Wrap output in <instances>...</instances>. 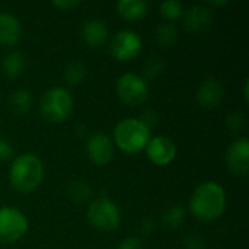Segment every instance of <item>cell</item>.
Returning <instances> with one entry per match:
<instances>
[{
  "label": "cell",
  "mask_w": 249,
  "mask_h": 249,
  "mask_svg": "<svg viewBox=\"0 0 249 249\" xmlns=\"http://www.w3.org/2000/svg\"><path fill=\"white\" fill-rule=\"evenodd\" d=\"M12 156H13L12 144L7 140L0 139V162H6V160L12 159Z\"/></svg>",
  "instance_id": "cell-25"
},
{
  "label": "cell",
  "mask_w": 249,
  "mask_h": 249,
  "mask_svg": "<svg viewBox=\"0 0 249 249\" xmlns=\"http://www.w3.org/2000/svg\"><path fill=\"white\" fill-rule=\"evenodd\" d=\"M22 34V23L15 15L9 12L0 13V45H16L20 41Z\"/></svg>",
  "instance_id": "cell-15"
},
{
  "label": "cell",
  "mask_w": 249,
  "mask_h": 249,
  "mask_svg": "<svg viewBox=\"0 0 249 249\" xmlns=\"http://www.w3.org/2000/svg\"><path fill=\"white\" fill-rule=\"evenodd\" d=\"M184 25L188 32L201 34L206 32L213 23V12L210 7L197 4L184 12Z\"/></svg>",
  "instance_id": "cell-12"
},
{
  "label": "cell",
  "mask_w": 249,
  "mask_h": 249,
  "mask_svg": "<svg viewBox=\"0 0 249 249\" xmlns=\"http://www.w3.org/2000/svg\"><path fill=\"white\" fill-rule=\"evenodd\" d=\"M86 77V66L80 61H73L70 63L63 73V79L67 85L70 86H77L80 85Z\"/></svg>",
  "instance_id": "cell-20"
},
{
  "label": "cell",
  "mask_w": 249,
  "mask_h": 249,
  "mask_svg": "<svg viewBox=\"0 0 249 249\" xmlns=\"http://www.w3.org/2000/svg\"><path fill=\"white\" fill-rule=\"evenodd\" d=\"M44 179V165L32 153L19 155L10 166V184L23 194L35 191Z\"/></svg>",
  "instance_id": "cell-2"
},
{
  "label": "cell",
  "mask_w": 249,
  "mask_h": 249,
  "mask_svg": "<svg viewBox=\"0 0 249 249\" xmlns=\"http://www.w3.org/2000/svg\"><path fill=\"white\" fill-rule=\"evenodd\" d=\"M86 153L93 165L105 166L114 159V143L104 133L92 134L86 142Z\"/></svg>",
  "instance_id": "cell-10"
},
{
  "label": "cell",
  "mask_w": 249,
  "mask_h": 249,
  "mask_svg": "<svg viewBox=\"0 0 249 249\" xmlns=\"http://www.w3.org/2000/svg\"><path fill=\"white\" fill-rule=\"evenodd\" d=\"M150 140V128L139 118H124L114 128V142L117 147L127 155L143 152Z\"/></svg>",
  "instance_id": "cell-3"
},
{
  "label": "cell",
  "mask_w": 249,
  "mask_h": 249,
  "mask_svg": "<svg viewBox=\"0 0 249 249\" xmlns=\"http://www.w3.org/2000/svg\"><path fill=\"white\" fill-rule=\"evenodd\" d=\"M244 99H245V102L248 104L249 101V80L247 79L245 80V83H244Z\"/></svg>",
  "instance_id": "cell-30"
},
{
  "label": "cell",
  "mask_w": 249,
  "mask_h": 249,
  "mask_svg": "<svg viewBox=\"0 0 249 249\" xmlns=\"http://www.w3.org/2000/svg\"><path fill=\"white\" fill-rule=\"evenodd\" d=\"M210 4H212V6H226L228 1H226V0H223V1H210Z\"/></svg>",
  "instance_id": "cell-31"
},
{
  "label": "cell",
  "mask_w": 249,
  "mask_h": 249,
  "mask_svg": "<svg viewBox=\"0 0 249 249\" xmlns=\"http://www.w3.org/2000/svg\"><path fill=\"white\" fill-rule=\"evenodd\" d=\"M67 196L71 201L74 203H83L86 200L90 198L92 196V191H90V187L89 184L83 182V181H76L73 182L70 187H69V191H67Z\"/></svg>",
  "instance_id": "cell-22"
},
{
  "label": "cell",
  "mask_w": 249,
  "mask_h": 249,
  "mask_svg": "<svg viewBox=\"0 0 249 249\" xmlns=\"http://www.w3.org/2000/svg\"><path fill=\"white\" fill-rule=\"evenodd\" d=\"M79 4H80L79 0H63V1L61 0H55V1H53V6H55L57 9H60L63 12H69L71 9H76Z\"/></svg>",
  "instance_id": "cell-28"
},
{
  "label": "cell",
  "mask_w": 249,
  "mask_h": 249,
  "mask_svg": "<svg viewBox=\"0 0 249 249\" xmlns=\"http://www.w3.org/2000/svg\"><path fill=\"white\" fill-rule=\"evenodd\" d=\"M184 219H185V210L182 206L179 204H175L172 207H169L163 217H162V222L165 225V228L174 231V229H178L182 223H184Z\"/></svg>",
  "instance_id": "cell-21"
},
{
  "label": "cell",
  "mask_w": 249,
  "mask_h": 249,
  "mask_svg": "<svg viewBox=\"0 0 249 249\" xmlns=\"http://www.w3.org/2000/svg\"><path fill=\"white\" fill-rule=\"evenodd\" d=\"M71 111L73 96L67 89L60 86L45 90L39 101V112L48 123H63L70 117Z\"/></svg>",
  "instance_id": "cell-4"
},
{
  "label": "cell",
  "mask_w": 249,
  "mask_h": 249,
  "mask_svg": "<svg viewBox=\"0 0 249 249\" xmlns=\"http://www.w3.org/2000/svg\"><path fill=\"white\" fill-rule=\"evenodd\" d=\"M144 150L149 160L158 166H166L172 163L174 159L177 158V146L166 136L150 137Z\"/></svg>",
  "instance_id": "cell-11"
},
{
  "label": "cell",
  "mask_w": 249,
  "mask_h": 249,
  "mask_svg": "<svg viewBox=\"0 0 249 249\" xmlns=\"http://www.w3.org/2000/svg\"><path fill=\"white\" fill-rule=\"evenodd\" d=\"M187 249H204V239H201L198 235L193 233L185 241Z\"/></svg>",
  "instance_id": "cell-29"
},
{
  "label": "cell",
  "mask_w": 249,
  "mask_h": 249,
  "mask_svg": "<svg viewBox=\"0 0 249 249\" xmlns=\"http://www.w3.org/2000/svg\"><path fill=\"white\" fill-rule=\"evenodd\" d=\"M109 53L117 61L128 63L142 53V38L134 31H120L111 39Z\"/></svg>",
  "instance_id": "cell-8"
},
{
  "label": "cell",
  "mask_w": 249,
  "mask_h": 249,
  "mask_svg": "<svg viewBox=\"0 0 249 249\" xmlns=\"http://www.w3.org/2000/svg\"><path fill=\"white\" fill-rule=\"evenodd\" d=\"M117 249H142V241L137 236H130L121 241Z\"/></svg>",
  "instance_id": "cell-27"
},
{
  "label": "cell",
  "mask_w": 249,
  "mask_h": 249,
  "mask_svg": "<svg viewBox=\"0 0 249 249\" xmlns=\"http://www.w3.org/2000/svg\"><path fill=\"white\" fill-rule=\"evenodd\" d=\"M160 15L162 18L166 20V22H174L177 19H179L182 15H184V6L179 3V1H175V0H168V1H163L160 4Z\"/></svg>",
  "instance_id": "cell-23"
},
{
  "label": "cell",
  "mask_w": 249,
  "mask_h": 249,
  "mask_svg": "<svg viewBox=\"0 0 249 249\" xmlns=\"http://www.w3.org/2000/svg\"><path fill=\"white\" fill-rule=\"evenodd\" d=\"M226 165L236 177H247L249 172V140L238 137L226 152Z\"/></svg>",
  "instance_id": "cell-9"
},
{
  "label": "cell",
  "mask_w": 249,
  "mask_h": 249,
  "mask_svg": "<svg viewBox=\"0 0 249 249\" xmlns=\"http://www.w3.org/2000/svg\"><path fill=\"white\" fill-rule=\"evenodd\" d=\"M226 124L229 125V128H231L232 131H239V130H242V127L245 125V117H244V114H241V112H233V114L229 115Z\"/></svg>",
  "instance_id": "cell-24"
},
{
  "label": "cell",
  "mask_w": 249,
  "mask_h": 249,
  "mask_svg": "<svg viewBox=\"0 0 249 249\" xmlns=\"http://www.w3.org/2000/svg\"><path fill=\"white\" fill-rule=\"evenodd\" d=\"M179 39V31L174 23H163L160 25L155 32V41L162 48H171L174 47Z\"/></svg>",
  "instance_id": "cell-18"
},
{
  "label": "cell",
  "mask_w": 249,
  "mask_h": 249,
  "mask_svg": "<svg viewBox=\"0 0 249 249\" xmlns=\"http://www.w3.org/2000/svg\"><path fill=\"white\" fill-rule=\"evenodd\" d=\"M25 55L19 51H12L9 54H6L0 63V69L1 73L9 77V79H15L19 77L25 69Z\"/></svg>",
  "instance_id": "cell-17"
},
{
  "label": "cell",
  "mask_w": 249,
  "mask_h": 249,
  "mask_svg": "<svg viewBox=\"0 0 249 249\" xmlns=\"http://www.w3.org/2000/svg\"><path fill=\"white\" fill-rule=\"evenodd\" d=\"M162 69H163L162 63H160L158 58H153V60H150V61L146 64V74H147L150 79H153L155 76H158V74L162 71Z\"/></svg>",
  "instance_id": "cell-26"
},
{
  "label": "cell",
  "mask_w": 249,
  "mask_h": 249,
  "mask_svg": "<svg viewBox=\"0 0 249 249\" xmlns=\"http://www.w3.org/2000/svg\"><path fill=\"white\" fill-rule=\"evenodd\" d=\"M9 105L15 114L23 115L31 109L32 105V98L31 93L26 89H16L10 93L9 96Z\"/></svg>",
  "instance_id": "cell-19"
},
{
  "label": "cell",
  "mask_w": 249,
  "mask_h": 249,
  "mask_svg": "<svg viewBox=\"0 0 249 249\" xmlns=\"http://www.w3.org/2000/svg\"><path fill=\"white\" fill-rule=\"evenodd\" d=\"M188 206L196 219L203 223H210L225 213L226 193L220 184L207 181L194 190Z\"/></svg>",
  "instance_id": "cell-1"
},
{
  "label": "cell",
  "mask_w": 249,
  "mask_h": 249,
  "mask_svg": "<svg viewBox=\"0 0 249 249\" xmlns=\"http://www.w3.org/2000/svg\"><path fill=\"white\" fill-rule=\"evenodd\" d=\"M28 219L16 207H0V242L10 244L25 236L28 232Z\"/></svg>",
  "instance_id": "cell-7"
},
{
  "label": "cell",
  "mask_w": 249,
  "mask_h": 249,
  "mask_svg": "<svg viewBox=\"0 0 249 249\" xmlns=\"http://www.w3.org/2000/svg\"><path fill=\"white\" fill-rule=\"evenodd\" d=\"M225 96V88L223 83L219 79L214 77H209L206 79L198 90H197V101L203 108L207 109H214L220 105V102L223 101Z\"/></svg>",
  "instance_id": "cell-13"
},
{
  "label": "cell",
  "mask_w": 249,
  "mask_h": 249,
  "mask_svg": "<svg viewBox=\"0 0 249 249\" xmlns=\"http://www.w3.org/2000/svg\"><path fill=\"white\" fill-rule=\"evenodd\" d=\"M118 15L130 22L140 20L147 15L149 6L143 0H120L117 3Z\"/></svg>",
  "instance_id": "cell-16"
},
{
  "label": "cell",
  "mask_w": 249,
  "mask_h": 249,
  "mask_svg": "<svg viewBox=\"0 0 249 249\" xmlns=\"http://www.w3.org/2000/svg\"><path fill=\"white\" fill-rule=\"evenodd\" d=\"M88 220L99 232H112L121 223V213L117 204L107 198L99 197L93 200L88 207Z\"/></svg>",
  "instance_id": "cell-5"
},
{
  "label": "cell",
  "mask_w": 249,
  "mask_h": 249,
  "mask_svg": "<svg viewBox=\"0 0 249 249\" xmlns=\"http://www.w3.org/2000/svg\"><path fill=\"white\" fill-rule=\"evenodd\" d=\"M117 95L128 107H137L147 101L149 85L136 73H125L117 80Z\"/></svg>",
  "instance_id": "cell-6"
},
{
  "label": "cell",
  "mask_w": 249,
  "mask_h": 249,
  "mask_svg": "<svg viewBox=\"0 0 249 249\" xmlns=\"http://www.w3.org/2000/svg\"><path fill=\"white\" fill-rule=\"evenodd\" d=\"M80 35H82V39L89 47L96 48V47H102L108 41L109 29L102 19L92 18L83 22L80 28Z\"/></svg>",
  "instance_id": "cell-14"
}]
</instances>
